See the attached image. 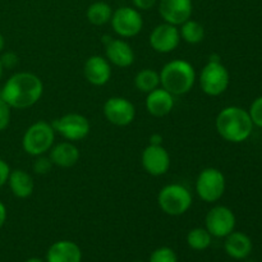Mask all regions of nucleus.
Wrapping results in <instances>:
<instances>
[{
    "instance_id": "obj_12",
    "label": "nucleus",
    "mask_w": 262,
    "mask_h": 262,
    "mask_svg": "<svg viewBox=\"0 0 262 262\" xmlns=\"http://www.w3.org/2000/svg\"><path fill=\"white\" fill-rule=\"evenodd\" d=\"M181 40L179 28L166 22L156 26L150 33L151 48L160 54H168L176 50Z\"/></svg>"
},
{
    "instance_id": "obj_26",
    "label": "nucleus",
    "mask_w": 262,
    "mask_h": 262,
    "mask_svg": "<svg viewBox=\"0 0 262 262\" xmlns=\"http://www.w3.org/2000/svg\"><path fill=\"white\" fill-rule=\"evenodd\" d=\"M148 262H178V257L171 248L160 247L151 253Z\"/></svg>"
},
{
    "instance_id": "obj_14",
    "label": "nucleus",
    "mask_w": 262,
    "mask_h": 262,
    "mask_svg": "<svg viewBox=\"0 0 262 262\" xmlns=\"http://www.w3.org/2000/svg\"><path fill=\"white\" fill-rule=\"evenodd\" d=\"M193 3L192 0H160L159 13L164 22L173 26H181L192 17Z\"/></svg>"
},
{
    "instance_id": "obj_25",
    "label": "nucleus",
    "mask_w": 262,
    "mask_h": 262,
    "mask_svg": "<svg viewBox=\"0 0 262 262\" xmlns=\"http://www.w3.org/2000/svg\"><path fill=\"white\" fill-rule=\"evenodd\" d=\"M212 235L206 228H194L187 234V245L194 251H205L211 246Z\"/></svg>"
},
{
    "instance_id": "obj_10",
    "label": "nucleus",
    "mask_w": 262,
    "mask_h": 262,
    "mask_svg": "<svg viewBox=\"0 0 262 262\" xmlns=\"http://www.w3.org/2000/svg\"><path fill=\"white\" fill-rule=\"evenodd\" d=\"M206 229L209 230L212 237L225 238L230 233L234 232L235 228V215L229 207L227 206H215L207 212Z\"/></svg>"
},
{
    "instance_id": "obj_15",
    "label": "nucleus",
    "mask_w": 262,
    "mask_h": 262,
    "mask_svg": "<svg viewBox=\"0 0 262 262\" xmlns=\"http://www.w3.org/2000/svg\"><path fill=\"white\" fill-rule=\"evenodd\" d=\"M105 40V54L109 63L119 68H127L135 63V51L128 42L120 38L107 37Z\"/></svg>"
},
{
    "instance_id": "obj_36",
    "label": "nucleus",
    "mask_w": 262,
    "mask_h": 262,
    "mask_svg": "<svg viewBox=\"0 0 262 262\" xmlns=\"http://www.w3.org/2000/svg\"><path fill=\"white\" fill-rule=\"evenodd\" d=\"M25 262H46V261L41 260V258H37V257H32V258H28V260H26Z\"/></svg>"
},
{
    "instance_id": "obj_29",
    "label": "nucleus",
    "mask_w": 262,
    "mask_h": 262,
    "mask_svg": "<svg viewBox=\"0 0 262 262\" xmlns=\"http://www.w3.org/2000/svg\"><path fill=\"white\" fill-rule=\"evenodd\" d=\"M37 160L33 163V170L37 174H46L50 171L51 166H53V163L49 158H43L42 155L37 156Z\"/></svg>"
},
{
    "instance_id": "obj_35",
    "label": "nucleus",
    "mask_w": 262,
    "mask_h": 262,
    "mask_svg": "<svg viewBox=\"0 0 262 262\" xmlns=\"http://www.w3.org/2000/svg\"><path fill=\"white\" fill-rule=\"evenodd\" d=\"M5 46V40H4V36L2 35V32H0V53L3 51V49H4Z\"/></svg>"
},
{
    "instance_id": "obj_18",
    "label": "nucleus",
    "mask_w": 262,
    "mask_h": 262,
    "mask_svg": "<svg viewBox=\"0 0 262 262\" xmlns=\"http://www.w3.org/2000/svg\"><path fill=\"white\" fill-rule=\"evenodd\" d=\"M46 262H82V251L72 241H58L48 250Z\"/></svg>"
},
{
    "instance_id": "obj_34",
    "label": "nucleus",
    "mask_w": 262,
    "mask_h": 262,
    "mask_svg": "<svg viewBox=\"0 0 262 262\" xmlns=\"http://www.w3.org/2000/svg\"><path fill=\"white\" fill-rule=\"evenodd\" d=\"M163 143V136L159 133H154L150 137V145H161Z\"/></svg>"
},
{
    "instance_id": "obj_11",
    "label": "nucleus",
    "mask_w": 262,
    "mask_h": 262,
    "mask_svg": "<svg viewBox=\"0 0 262 262\" xmlns=\"http://www.w3.org/2000/svg\"><path fill=\"white\" fill-rule=\"evenodd\" d=\"M104 115L107 122L112 124L125 127L135 120V105L125 97H110L104 104Z\"/></svg>"
},
{
    "instance_id": "obj_37",
    "label": "nucleus",
    "mask_w": 262,
    "mask_h": 262,
    "mask_svg": "<svg viewBox=\"0 0 262 262\" xmlns=\"http://www.w3.org/2000/svg\"><path fill=\"white\" fill-rule=\"evenodd\" d=\"M3 72H4V67H3L2 61H0V79H2V77H3Z\"/></svg>"
},
{
    "instance_id": "obj_1",
    "label": "nucleus",
    "mask_w": 262,
    "mask_h": 262,
    "mask_svg": "<svg viewBox=\"0 0 262 262\" xmlns=\"http://www.w3.org/2000/svg\"><path fill=\"white\" fill-rule=\"evenodd\" d=\"M43 84L40 77L30 72H18L9 77L3 86L0 97L12 109H27L41 99Z\"/></svg>"
},
{
    "instance_id": "obj_24",
    "label": "nucleus",
    "mask_w": 262,
    "mask_h": 262,
    "mask_svg": "<svg viewBox=\"0 0 262 262\" xmlns=\"http://www.w3.org/2000/svg\"><path fill=\"white\" fill-rule=\"evenodd\" d=\"M179 32H181L182 40H184L188 43H192V45L200 43L205 37L204 26L200 22H197V20L191 19V18L184 23H182Z\"/></svg>"
},
{
    "instance_id": "obj_17",
    "label": "nucleus",
    "mask_w": 262,
    "mask_h": 262,
    "mask_svg": "<svg viewBox=\"0 0 262 262\" xmlns=\"http://www.w3.org/2000/svg\"><path fill=\"white\" fill-rule=\"evenodd\" d=\"M174 107V96L164 90L158 87L154 91L148 92L146 97V109L152 117L161 118L168 115Z\"/></svg>"
},
{
    "instance_id": "obj_21",
    "label": "nucleus",
    "mask_w": 262,
    "mask_h": 262,
    "mask_svg": "<svg viewBox=\"0 0 262 262\" xmlns=\"http://www.w3.org/2000/svg\"><path fill=\"white\" fill-rule=\"evenodd\" d=\"M8 184H9L12 193L17 199H27L33 193V189H35L32 177L27 171L22 170V169L10 170Z\"/></svg>"
},
{
    "instance_id": "obj_9",
    "label": "nucleus",
    "mask_w": 262,
    "mask_h": 262,
    "mask_svg": "<svg viewBox=\"0 0 262 262\" xmlns=\"http://www.w3.org/2000/svg\"><path fill=\"white\" fill-rule=\"evenodd\" d=\"M112 27L120 37H133L142 31L143 18L140 10L130 7L118 8L112 15Z\"/></svg>"
},
{
    "instance_id": "obj_5",
    "label": "nucleus",
    "mask_w": 262,
    "mask_h": 262,
    "mask_svg": "<svg viewBox=\"0 0 262 262\" xmlns=\"http://www.w3.org/2000/svg\"><path fill=\"white\" fill-rule=\"evenodd\" d=\"M160 209L170 216H181L192 206V194L182 184H168L158 194Z\"/></svg>"
},
{
    "instance_id": "obj_2",
    "label": "nucleus",
    "mask_w": 262,
    "mask_h": 262,
    "mask_svg": "<svg viewBox=\"0 0 262 262\" xmlns=\"http://www.w3.org/2000/svg\"><path fill=\"white\" fill-rule=\"evenodd\" d=\"M216 130L225 141L239 143L247 140L253 130V123L247 110L238 106H228L217 114Z\"/></svg>"
},
{
    "instance_id": "obj_23",
    "label": "nucleus",
    "mask_w": 262,
    "mask_h": 262,
    "mask_svg": "<svg viewBox=\"0 0 262 262\" xmlns=\"http://www.w3.org/2000/svg\"><path fill=\"white\" fill-rule=\"evenodd\" d=\"M135 86L138 91L148 94L160 86V74L154 69H142L136 74Z\"/></svg>"
},
{
    "instance_id": "obj_30",
    "label": "nucleus",
    "mask_w": 262,
    "mask_h": 262,
    "mask_svg": "<svg viewBox=\"0 0 262 262\" xmlns=\"http://www.w3.org/2000/svg\"><path fill=\"white\" fill-rule=\"evenodd\" d=\"M0 61H2L4 68H14L18 64V61H19V59H18L17 54L8 51V53H4L0 56Z\"/></svg>"
},
{
    "instance_id": "obj_27",
    "label": "nucleus",
    "mask_w": 262,
    "mask_h": 262,
    "mask_svg": "<svg viewBox=\"0 0 262 262\" xmlns=\"http://www.w3.org/2000/svg\"><path fill=\"white\" fill-rule=\"evenodd\" d=\"M248 114H250L253 125H257V127L262 128V96L257 97L252 102Z\"/></svg>"
},
{
    "instance_id": "obj_28",
    "label": "nucleus",
    "mask_w": 262,
    "mask_h": 262,
    "mask_svg": "<svg viewBox=\"0 0 262 262\" xmlns=\"http://www.w3.org/2000/svg\"><path fill=\"white\" fill-rule=\"evenodd\" d=\"M12 118V107L0 97V132L5 130L10 123Z\"/></svg>"
},
{
    "instance_id": "obj_19",
    "label": "nucleus",
    "mask_w": 262,
    "mask_h": 262,
    "mask_svg": "<svg viewBox=\"0 0 262 262\" xmlns=\"http://www.w3.org/2000/svg\"><path fill=\"white\" fill-rule=\"evenodd\" d=\"M252 241L242 232H232L225 237L224 250L229 257L234 260H245L252 252Z\"/></svg>"
},
{
    "instance_id": "obj_20",
    "label": "nucleus",
    "mask_w": 262,
    "mask_h": 262,
    "mask_svg": "<svg viewBox=\"0 0 262 262\" xmlns=\"http://www.w3.org/2000/svg\"><path fill=\"white\" fill-rule=\"evenodd\" d=\"M79 156L81 154H79L77 146L71 141H66V142H60L50 148L49 159L51 160L53 165L59 166V168H72L78 163Z\"/></svg>"
},
{
    "instance_id": "obj_4",
    "label": "nucleus",
    "mask_w": 262,
    "mask_h": 262,
    "mask_svg": "<svg viewBox=\"0 0 262 262\" xmlns=\"http://www.w3.org/2000/svg\"><path fill=\"white\" fill-rule=\"evenodd\" d=\"M55 141L53 125L45 120H38L26 129L22 138V147L28 155L41 156L50 151Z\"/></svg>"
},
{
    "instance_id": "obj_6",
    "label": "nucleus",
    "mask_w": 262,
    "mask_h": 262,
    "mask_svg": "<svg viewBox=\"0 0 262 262\" xmlns=\"http://www.w3.org/2000/svg\"><path fill=\"white\" fill-rule=\"evenodd\" d=\"M229 72L223 66L220 59L210 58L200 74V86L209 96H219L227 91L229 86Z\"/></svg>"
},
{
    "instance_id": "obj_31",
    "label": "nucleus",
    "mask_w": 262,
    "mask_h": 262,
    "mask_svg": "<svg viewBox=\"0 0 262 262\" xmlns=\"http://www.w3.org/2000/svg\"><path fill=\"white\" fill-rule=\"evenodd\" d=\"M10 174V166L3 159H0V188L8 183V178Z\"/></svg>"
},
{
    "instance_id": "obj_16",
    "label": "nucleus",
    "mask_w": 262,
    "mask_h": 262,
    "mask_svg": "<svg viewBox=\"0 0 262 262\" xmlns=\"http://www.w3.org/2000/svg\"><path fill=\"white\" fill-rule=\"evenodd\" d=\"M83 73L87 81L94 86H104L110 81L112 67L106 58L100 55H92L86 60Z\"/></svg>"
},
{
    "instance_id": "obj_33",
    "label": "nucleus",
    "mask_w": 262,
    "mask_h": 262,
    "mask_svg": "<svg viewBox=\"0 0 262 262\" xmlns=\"http://www.w3.org/2000/svg\"><path fill=\"white\" fill-rule=\"evenodd\" d=\"M7 222V207L5 205L0 201V229L3 228V225Z\"/></svg>"
},
{
    "instance_id": "obj_7",
    "label": "nucleus",
    "mask_w": 262,
    "mask_h": 262,
    "mask_svg": "<svg viewBox=\"0 0 262 262\" xmlns=\"http://www.w3.org/2000/svg\"><path fill=\"white\" fill-rule=\"evenodd\" d=\"M225 177L219 169L206 168L197 177L196 192L202 201L212 204L222 199L225 192Z\"/></svg>"
},
{
    "instance_id": "obj_32",
    "label": "nucleus",
    "mask_w": 262,
    "mask_h": 262,
    "mask_svg": "<svg viewBox=\"0 0 262 262\" xmlns=\"http://www.w3.org/2000/svg\"><path fill=\"white\" fill-rule=\"evenodd\" d=\"M133 5L138 10H148L155 7L158 0H132Z\"/></svg>"
},
{
    "instance_id": "obj_22",
    "label": "nucleus",
    "mask_w": 262,
    "mask_h": 262,
    "mask_svg": "<svg viewBox=\"0 0 262 262\" xmlns=\"http://www.w3.org/2000/svg\"><path fill=\"white\" fill-rule=\"evenodd\" d=\"M113 15V9L107 3L95 2L87 8L86 17L89 22L94 26H104L110 22Z\"/></svg>"
},
{
    "instance_id": "obj_8",
    "label": "nucleus",
    "mask_w": 262,
    "mask_h": 262,
    "mask_svg": "<svg viewBox=\"0 0 262 262\" xmlns=\"http://www.w3.org/2000/svg\"><path fill=\"white\" fill-rule=\"evenodd\" d=\"M55 133L67 141H82L90 135L91 124L84 115L69 113L51 123Z\"/></svg>"
},
{
    "instance_id": "obj_3",
    "label": "nucleus",
    "mask_w": 262,
    "mask_h": 262,
    "mask_svg": "<svg viewBox=\"0 0 262 262\" xmlns=\"http://www.w3.org/2000/svg\"><path fill=\"white\" fill-rule=\"evenodd\" d=\"M160 84L171 95H186L196 82V72L191 63L176 59L163 67L160 73Z\"/></svg>"
},
{
    "instance_id": "obj_38",
    "label": "nucleus",
    "mask_w": 262,
    "mask_h": 262,
    "mask_svg": "<svg viewBox=\"0 0 262 262\" xmlns=\"http://www.w3.org/2000/svg\"><path fill=\"white\" fill-rule=\"evenodd\" d=\"M135 262H143V261H135Z\"/></svg>"
},
{
    "instance_id": "obj_13",
    "label": "nucleus",
    "mask_w": 262,
    "mask_h": 262,
    "mask_svg": "<svg viewBox=\"0 0 262 262\" xmlns=\"http://www.w3.org/2000/svg\"><path fill=\"white\" fill-rule=\"evenodd\" d=\"M143 169L154 177H160L170 169V155L163 145H148L141 156Z\"/></svg>"
}]
</instances>
